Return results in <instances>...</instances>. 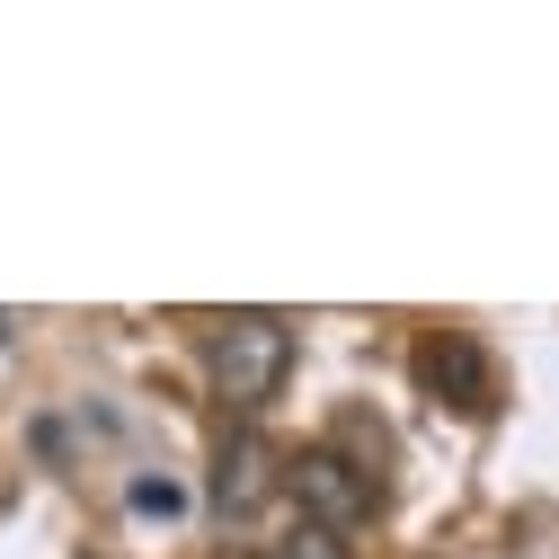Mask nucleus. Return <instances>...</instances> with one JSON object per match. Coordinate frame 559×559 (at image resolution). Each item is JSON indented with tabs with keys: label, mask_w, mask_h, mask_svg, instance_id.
Wrapping results in <instances>:
<instances>
[{
	"label": "nucleus",
	"mask_w": 559,
	"mask_h": 559,
	"mask_svg": "<svg viewBox=\"0 0 559 559\" xmlns=\"http://www.w3.org/2000/svg\"><path fill=\"white\" fill-rule=\"evenodd\" d=\"M285 498L302 507V524H311V533H337V542H346V533H365V524H373L382 488H373L356 462H346L337 444H311V453H294V462H285Z\"/></svg>",
	"instance_id": "f03ea898"
},
{
	"label": "nucleus",
	"mask_w": 559,
	"mask_h": 559,
	"mask_svg": "<svg viewBox=\"0 0 559 559\" xmlns=\"http://www.w3.org/2000/svg\"><path fill=\"white\" fill-rule=\"evenodd\" d=\"M249 559H275V550H249Z\"/></svg>",
	"instance_id": "6e6552de"
},
{
	"label": "nucleus",
	"mask_w": 559,
	"mask_h": 559,
	"mask_svg": "<svg viewBox=\"0 0 559 559\" xmlns=\"http://www.w3.org/2000/svg\"><path fill=\"white\" fill-rule=\"evenodd\" d=\"M417 373H427L436 391H453L462 408H488V365H479V346H471V337H427Z\"/></svg>",
	"instance_id": "20e7f679"
},
{
	"label": "nucleus",
	"mask_w": 559,
	"mask_h": 559,
	"mask_svg": "<svg viewBox=\"0 0 559 559\" xmlns=\"http://www.w3.org/2000/svg\"><path fill=\"white\" fill-rule=\"evenodd\" d=\"M275 488H285V471H275V444L258 427H231L223 453H214V507L223 515H258Z\"/></svg>",
	"instance_id": "7ed1b4c3"
},
{
	"label": "nucleus",
	"mask_w": 559,
	"mask_h": 559,
	"mask_svg": "<svg viewBox=\"0 0 559 559\" xmlns=\"http://www.w3.org/2000/svg\"><path fill=\"white\" fill-rule=\"evenodd\" d=\"M214 391L249 417V408H266L275 391H285V373H294V329H285V311H231V320H214Z\"/></svg>",
	"instance_id": "f257e3e1"
},
{
	"label": "nucleus",
	"mask_w": 559,
	"mask_h": 559,
	"mask_svg": "<svg viewBox=\"0 0 559 559\" xmlns=\"http://www.w3.org/2000/svg\"><path fill=\"white\" fill-rule=\"evenodd\" d=\"M275 559H346V542H337V533H311V524H294V542H275Z\"/></svg>",
	"instance_id": "39448f33"
},
{
	"label": "nucleus",
	"mask_w": 559,
	"mask_h": 559,
	"mask_svg": "<svg viewBox=\"0 0 559 559\" xmlns=\"http://www.w3.org/2000/svg\"><path fill=\"white\" fill-rule=\"evenodd\" d=\"M133 507H143V515H178V488L169 479H143V488H133Z\"/></svg>",
	"instance_id": "423d86ee"
},
{
	"label": "nucleus",
	"mask_w": 559,
	"mask_h": 559,
	"mask_svg": "<svg viewBox=\"0 0 559 559\" xmlns=\"http://www.w3.org/2000/svg\"><path fill=\"white\" fill-rule=\"evenodd\" d=\"M0 337H10V311H0Z\"/></svg>",
	"instance_id": "0eeeda50"
}]
</instances>
